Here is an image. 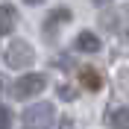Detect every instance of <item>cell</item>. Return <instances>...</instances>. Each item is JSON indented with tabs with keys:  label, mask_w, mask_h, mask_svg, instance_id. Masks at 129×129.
<instances>
[{
	"label": "cell",
	"mask_w": 129,
	"mask_h": 129,
	"mask_svg": "<svg viewBox=\"0 0 129 129\" xmlns=\"http://www.w3.org/2000/svg\"><path fill=\"white\" fill-rule=\"evenodd\" d=\"M56 109L53 103H35L24 112V129H53Z\"/></svg>",
	"instance_id": "cell-1"
},
{
	"label": "cell",
	"mask_w": 129,
	"mask_h": 129,
	"mask_svg": "<svg viewBox=\"0 0 129 129\" xmlns=\"http://www.w3.org/2000/svg\"><path fill=\"white\" fill-rule=\"evenodd\" d=\"M3 62H6V68H15V71H21V68H29L32 62H35V50H32L29 41H12L6 47V53H3Z\"/></svg>",
	"instance_id": "cell-2"
},
{
	"label": "cell",
	"mask_w": 129,
	"mask_h": 129,
	"mask_svg": "<svg viewBox=\"0 0 129 129\" xmlns=\"http://www.w3.org/2000/svg\"><path fill=\"white\" fill-rule=\"evenodd\" d=\"M44 85H47V76H44V73H24L9 91H12V97H18V100H26V97L41 94Z\"/></svg>",
	"instance_id": "cell-3"
},
{
	"label": "cell",
	"mask_w": 129,
	"mask_h": 129,
	"mask_svg": "<svg viewBox=\"0 0 129 129\" xmlns=\"http://www.w3.org/2000/svg\"><path fill=\"white\" fill-rule=\"evenodd\" d=\"M79 85L85 91H100L103 88V73L97 71V68H91V64H85V68H79Z\"/></svg>",
	"instance_id": "cell-4"
},
{
	"label": "cell",
	"mask_w": 129,
	"mask_h": 129,
	"mask_svg": "<svg viewBox=\"0 0 129 129\" xmlns=\"http://www.w3.org/2000/svg\"><path fill=\"white\" fill-rule=\"evenodd\" d=\"M73 47L79 50V53H97V50H100V38H97L94 32H79V35H76V41H73Z\"/></svg>",
	"instance_id": "cell-5"
},
{
	"label": "cell",
	"mask_w": 129,
	"mask_h": 129,
	"mask_svg": "<svg viewBox=\"0 0 129 129\" xmlns=\"http://www.w3.org/2000/svg\"><path fill=\"white\" fill-rule=\"evenodd\" d=\"M12 29H15V6L3 3L0 6V35H9Z\"/></svg>",
	"instance_id": "cell-6"
},
{
	"label": "cell",
	"mask_w": 129,
	"mask_h": 129,
	"mask_svg": "<svg viewBox=\"0 0 129 129\" xmlns=\"http://www.w3.org/2000/svg\"><path fill=\"white\" fill-rule=\"evenodd\" d=\"M71 21V9H56V12H50V18L44 21V32H53L59 24H68Z\"/></svg>",
	"instance_id": "cell-7"
},
{
	"label": "cell",
	"mask_w": 129,
	"mask_h": 129,
	"mask_svg": "<svg viewBox=\"0 0 129 129\" xmlns=\"http://www.w3.org/2000/svg\"><path fill=\"white\" fill-rule=\"evenodd\" d=\"M109 123L114 129H129V106H120V109H114L109 114Z\"/></svg>",
	"instance_id": "cell-8"
},
{
	"label": "cell",
	"mask_w": 129,
	"mask_h": 129,
	"mask_svg": "<svg viewBox=\"0 0 129 129\" xmlns=\"http://www.w3.org/2000/svg\"><path fill=\"white\" fill-rule=\"evenodd\" d=\"M0 120H3V126H0V129H12V114H9L6 106H0Z\"/></svg>",
	"instance_id": "cell-9"
},
{
	"label": "cell",
	"mask_w": 129,
	"mask_h": 129,
	"mask_svg": "<svg viewBox=\"0 0 129 129\" xmlns=\"http://www.w3.org/2000/svg\"><path fill=\"white\" fill-rule=\"evenodd\" d=\"M59 97H62V100H73L76 91H73V88H59Z\"/></svg>",
	"instance_id": "cell-10"
},
{
	"label": "cell",
	"mask_w": 129,
	"mask_h": 129,
	"mask_svg": "<svg viewBox=\"0 0 129 129\" xmlns=\"http://www.w3.org/2000/svg\"><path fill=\"white\" fill-rule=\"evenodd\" d=\"M26 6H38V3H44V0H24Z\"/></svg>",
	"instance_id": "cell-11"
}]
</instances>
